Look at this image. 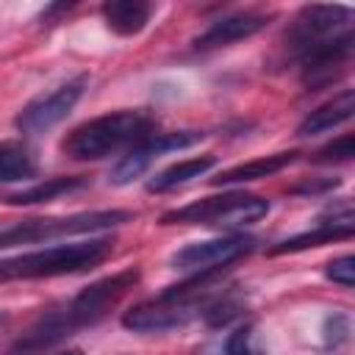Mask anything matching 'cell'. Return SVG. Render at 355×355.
<instances>
[{
  "mask_svg": "<svg viewBox=\"0 0 355 355\" xmlns=\"http://www.w3.org/2000/svg\"><path fill=\"white\" fill-rule=\"evenodd\" d=\"M111 247L114 244L108 239H89V241H72V244H58V247L3 258L0 261V283L83 272V269H92L100 261H105Z\"/></svg>",
  "mask_w": 355,
  "mask_h": 355,
  "instance_id": "1",
  "label": "cell"
},
{
  "mask_svg": "<svg viewBox=\"0 0 355 355\" xmlns=\"http://www.w3.org/2000/svg\"><path fill=\"white\" fill-rule=\"evenodd\" d=\"M150 116L139 111H116L78 125L64 139V153L75 161H100L122 147H133L136 141L150 136Z\"/></svg>",
  "mask_w": 355,
  "mask_h": 355,
  "instance_id": "2",
  "label": "cell"
},
{
  "mask_svg": "<svg viewBox=\"0 0 355 355\" xmlns=\"http://www.w3.org/2000/svg\"><path fill=\"white\" fill-rule=\"evenodd\" d=\"M269 202L258 194L230 191L219 197H205L191 205L164 214V225H214V227H244L266 216Z\"/></svg>",
  "mask_w": 355,
  "mask_h": 355,
  "instance_id": "3",
  "label": "cell"
},
{
  "mask_svg": "<svg viewBox=\"0 0 355 355\" xmlns=\"http://www.w3.org/2000/svg\"><path fill=\"white\" fill-rule=\"evenodd\" d=\"M130 222L128 211H92V214H75L64 219H28L6 233H0V250L17 247V244H33V241H50L72 233H92V230H108L116 225Z\"/></svg>",
  "mask_w": 355,
  "mask_h": 355,
  "instance_id": "4",
  "label": "cell"
},
{
  "mask_svg": "<svg viewBox=\"0 0 355 355\" xmlns=\"http://www.w3.org/2000/svg\"><path fill=\"white\" fill-rule=\"evenodd\" d=\"M89 78L78 75L61 86H55L47 94H39L36 100H31L19 114H17V128L28 136H39L47 133L50 128H55L61 119H67V114L75 108V103L80 100L83 89H86Z\"/></svg>",
  "mask_w": 355,
  "mask_h": 355,
  "instance_id": "5",
  "label": "cell"
},
{
  "mask_svg": "<svg viewBox=\"0 0 355 355\" xmlns=\"http://www.w3.org/2000/svg\"><path fill=\"white\" fill-rule=\"evenodd\" d=\"M255 239L250 236H222V239H208V241H194L180 247L169 263L180 272H191V275H205V272H216L219 266H227L244 255H250L255 250Z\"/></svg>",
  "mask_w": 355,
  "mask_h": 355,
  "instance_id": "6",
  "label": "cell"
},
{
  "mask_svg": "<svg viewBox=\"0 0 355 355\" xmlns=\"http://www.w3.org/2000/svg\"><path fill=\"white\" fill-rule=\"evenodd\" d=\"M139 280V269H125L116 272L111 277H103L97 283H92L89 288H83L67 308L64 319L69 327H80V324H94L97 319H103L125 294L128 288H133V283Z\"/></svg>",
  "mask_w": 355,
  "mask_h": 355,
  "instance_id": "7",
  "label": "cell"
},
{
  "mask_svg": "<svg viewBox=\"0 0 355 355\" xmlns=\"http://www.w3.org/2000/svg\"><path fill=\"white\" fill-rule=\"evenodd\" d=\"M347 19H349V8L347 6H305L297 14V19L291 25V33H288L294 55L300 58L302 53L313 50L316 44L330 42L338 33L349 31Z\"/></svg>",
  "mask_w": 355,
  "mask_h": 355,
  "instance_id": "8",
  "label": "cell"
},
{
  "mask_svg": "<svg viewBox=\"0 0 355 355\" xmlns=\"http://www.w3.org/2000/svg\"><path fill=\"white\" fill-rule=\"evenodd\" d=\"M202 133L197 130H183V133H158V136H147L141 141H136L125 155L122 161L114 166L111 172V183L116 186H125L130 180H136L161 153H169V150H180V147H189L194 141H200Z\"/></svg>",
  "mask_w": 355,
  "mask_h": 355,
  "instance_id": "9",
  "label": "cell"
},
{
  "mask_svg": "<svg viewBox=\"0 0 355 355\" xmlns=\"http://www.w3.org/2000/svg\"><path fill=\"white\" fill-rule=\"evenodd\" d=\"M261 28H266V17L255 14V11H241V14H227L216 22H211L197 39L194 47L197 50H216V47H227L233 42L250 39L255 36Z\"/></svg>",
  "mask_w": 355,
  "mask_h": 355,
  "instance_id": "10",
  "label": "cell"
},
{
  "mask_svg": "<svg viewBox=\"0 0 355 355\" xmlns=\"http://www.w3.org/2000/svg\"><path fill=\"white\" fill-rule=\"evenodd\" d=\"M352 114H355V92L352 89H344L341 94H336L333 100H327L324 105H319L316 111H311L300 122L297 136H319V133H327V130L344 125Z\"/></svg>",
  "mask_w": 355,
  "mask_h": 355,
  "instance_id": "11",
  "label": "cell"
},
{
  "mask_svg": "<svg viewBox=\"0 0 355 355\" xmlns=\"http://www.w3.org/2000/svg\"><path fill=\"white\" fill-rule=\"evenodd\" d=\"M100 14L116 36H136L150 22L153 8L141 0H108L100 6Z\"/></svg>",
  "mask_w": 355,
  "mask_h": 355,
  "instance_id": "12",
  "label": "cell"
},
{
  "mask_svg": "<svg viewBox=\"0 0 355 355\" xmlns=\"http://www.w3.org/2000/svg\"><path fill=\"white\" fill-rule=\"evenodd\" d=\"M352 233H355V222H352V216L330 219V222H319L313 230H308V233H300V236H291V239L280 241V244L272 250V255H280V252H300V250H308V247L333 244V241L349 239Z\"/></svg>",
  "mask_w": 355,
  "mask_h": 355,
  "instance_id": "13",
  "label": "cell"
},
{
  "mask_svg": "<svg viewBox=\"0 0 355 355\" xmlns=\"http://www.w3.org/2000/svg\"><path fill=\"white\" fill-rule=\"evenodd\" d=\"M294 158H297V153H275V155H266V158H255V161H247V164H239V166L225 169L222 175L211 178V183H216V186H227V183H250V180H261V178H269V175L286 169Z\"/></svg>",
  "mask_w": 355,
  "mask_h": 355,
  "instance_id": "14",
  "label": "cell"
},
{
  "mask_svg": "<svg viewBox=\"0 0 355 355\" xmlns=\"http://www.w3.org/2000/svg\"><path fill=\"white\" fill-rule=\"evenodd\" d=\"M216 166V158L214 155H197V158H186V161H178V164H172V166H166L164 172H158L150 183H147V189L150 191H172V189H178V186H186L189 180H194V178H202L208 169H214Z\"/></svg>",
  "mask_w": 355,
  "mask_h": 355,
  "instance_id": "15",
  "label": "cell"
},
{
  "mask_svg": "<svg viewBox=\"0 0 355 355\" xmlns=\"http://www.w3.org/2000/svg\"><path fill=\"white\" fill-rule=\"evenodd\" d=\"M36 175L31 150L19 141H0V183H19Z\"/></svg>",
  "mask_w": 355,
  "mask_h": 355,
  "instance_id": "16",
  "label": "cell"
},
{
  "mask_svg": "<svg viewBox=\"0 0 355 355\" xmlns=\"http://www.w3.org/2000/svg\"><path fill=\"white\" fill-rule=\"evenodd\" d=\"M86 180L83 178H50L44 183H36L31 189H22L17 194L8 197L11 205H31V202H47V200H55L61 194H69L75 189H80Z\"/></svg>",
  "mask_w": 355,
  "mask_h": 355,
  "instance_id": "17",
  "label": "cell"
},
{
  "mask_svg": "<svg viewBox=\"0 0 355 355\" xmlns=\"http://www.w3.org/2000/svg\"><path fill=\"white\" fill-rule=\"evenodd\" d=\"M225 355H266V349L258 344V338H255V327L244 324V327H239L236 333L227 336Z\"/></svg>",
  "mask_w": 355,
  "mask_h": 355,
  "instance_id": "18",
  "label": "cell"
},
{
  "mask_svg": "<svg viewBox=\"0 0 355 355\" xmlns=\"http://www.w3.org/2000/svg\"><path fill=\"white\" fill-rule=\"evenodd\" d=\"M352 155H355V139L347 133V136L330 141L327 147H322L313 155V161L316 164H341V161H352Z\"/></svg>",
  "mask_w": 355,
  "mask_h": 355,
  "instance_id": "19",
  "label": "cell"
},
{
  "mask_svg": "<svg viewBox=\"0 0 355 355\" xmlns=\"http://www.w3.org/2000/svg\"><path fill=\"white\" fill-rule=\"evenodd\" d=\"M324 275L327 280L344 286V288H352L355 286V258L352 255H341V258H333L327 266H324Z\"/></svg>",
  "mask_w": 355,
  "mask_h": 355,
  "instance_id": "20",
  "label": "cell"
},
{
  "mask_svg": "<svg viewBox=\"0 0 355 355\" xmlns=\"http://www.w3.org/2000/svg\"><path fill=\"white\" fill-rule=\"evenodd\" d=\"M58 355H83L80 349H67V352H58Z\"/></svg>",
  "mask_w": 355,
  "mask_h": 355,
  "instance_id": "21",
  "label": "cell"
}]
</instances>
